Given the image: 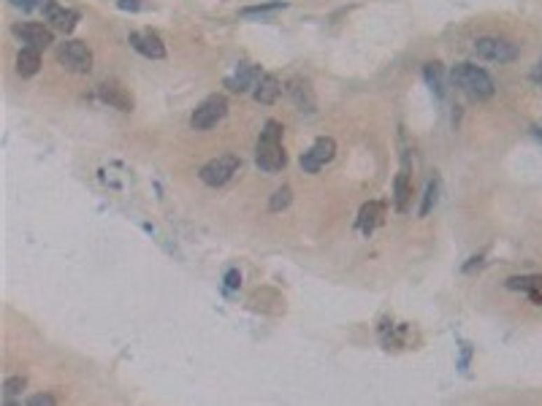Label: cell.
<instances>
[{"label":"cell","mask_w":542,"mask_h":406,"mask_svg":"<svg viewBox=\"0 0 542 406\" xmlns=\"http://www.w3.org/2000/svg\"><path fill=\"white\" fill-rule=\"evenodd\" d=\"M255 162L266 174H277V171L285 168L288 155H285V146H282V125L277 120H269L263 125L258 146H255Z\"/></svg>","instance_id":"1"},{"label":"cell","mask_w":542,"mask_h":406,"mask_svg":"<svg viewBox=\"0 0 542 406\" xmlns=\"http://www.w3.org/2000/svg\"><path fill=\"white\" fill-rule=\"evenodd\" d=\"M450 79L453 84L459 87L461 92H466L472 101H488V98H494V92H496V84L494 79L478 68V65H472V62H461L453 68V74H450Z\"/></svg>","instance_id":"2"},{"label":"cell","mask_w":542,"mask_h":406,"mask_svg":"<svg viewBox=\"0 0 542 406\" xmlns=\"http://www.w3.org/2000/svg\"><path fill=\"white\" fill-rule=\"evenodd\" d=\"M55 57L71 74H90L92 71V52L82 41H63V43H57Z\"/></svg>","instance_id":"3"},{"label":"cell","mask_w":542,"mask_h":406,"mask_svg":"<svg viewBox=\"0 0 542 406\" xmlns=\"http://www.w3.org/2000/svg\"><path fill=\"white\" fill-rule=\"evenodd\" d=\"M225 114H228V98L225 95H211L193 111L190 127L193 130H211L217 122L225 120Z\"/></svg>","instance_id":"4"},{"label":"cell","mask_w":542,"mask_h":406,"mask_svg":"<svg viewBox=\"0 0 542 406\" xmlns=\"http://www.w3.org/2000/svg\"><path fill=\"white\" fill-rule=\"evenodd\" d=\"M239 168H242V160L236 155H220L201 168V182L209 187H223L239 174Z\"/></svg>","instance_id":"5"},{"label":"cell","mask_w":542,"mask_h":406,"mask_svg":"<svg viewBox=\"0 0 542 406\" xmlns=\"http://www.w3.org/2000/svg\"><path fill=\"white\" fill-rule=\"evenodd\" d=\"M334 158H336V141L331 136H320V139L301 155V168H304L307 174H317V171H323Z\"/></svg>","instance_id":"6"},{"label":"cell","mask_w":542,"mask_h":406,"mask_svg":"<svg viewBox=\"0 0 542 406\" xmlns=\"http://www.w3.org/2000/svg\"><path fill=\"white\" fill-rule=\"evenodd\" d=\"M475 52H478L480 60H488V62H513L518 57L515 43L499 38V36H482L475 43Z\"/></svg>","instance_id":"7"},{"label":"cell","mask_w":542,"mask_h":406,"mask_svg":"<svg viewBox=\"0 0 542 406\" xmlns=\"http://www.w3.org/2000/svg\"><path fill=\"white\" fill-rule=\"evenodd\" d=\"M98 98L106 103V106H111V108H117V111H133V95H130V90H127L123 81L117 79H104L98 84Z\"/></svg>","instance_id":"8"},{"label":"cell","mask_w":542,"mask_h":406,"mask_svg":"<svg viewBox=\"0 0 542 406\" xmlns=\"http://www.w3.org/2000/svg\"><path fill=\"white\" fill-rule=\"evenodd\" d=\"M14 36L22 38V43H27L30 49H46L49 43H55V33L52 27H46L41 22H20L14 24Z\"/></svg>","instance_id":"9"},{"label":"cell","mask_w":542,"mask_h":406,"mask_svg":"<svg viewBox=\"0 0 542 406\" xmlns=\"http://www.w3.org/2000/svg\"><path fill=\"white\" fill-rule=\"evenodd\" d=\"M43 20L49 22L52 30H60V33H71L79 22V14L71 11V8H63L60 3L55 0H43Z\"/></svg>","instance_id":"10"},{"label":"cell","mask_w":542,"mask_h":406,"mask_svg":"<svg viewBox=\"0 0 542 406\" xmlns=\"http://www.w3.org/2000/svg\"><path fill=\"white\" fill-rule=\"evenodd\" d=\"M130 46H133L139 55L149 57V60H163V57H166V46H163V41H160L158 33H152V30L130 33Z\"/></svg>","instance_id":"11"},{"label":"cell","mask_w":542,"mask_h":406,"mask_svg":"<svg viewBox=\"0 0 542 406\" xmlns=\"http://www.w3.org/2000/svg\"><path fill=\"white\" fill-rule=\"evenodd\" d=\"M285 90H288V95L293 98V103H296V108H298V111L312 114L317 101H314V92H312V87H310V81L301 79V76H296V79L288 81V87H285Z\"/></svg>","instance_id":"12"},{"label":"cell","mask_w":542,"mask_h":406,"mask_svg":"<svg viewBox=\"0 0 542 406\" xmlns=\"http://www.w3.org/2000/svg\"><path fill=\"white\" fill-rule=\"evenodd\" d=\"M258 81H260V68H258V65H250V62H242V65L236 68V74H233L225 84H228L233 92H247V90H255Z\"/></svg>","instance_id":"13"},{"label":"cell","mask_w":542,"mask_h":406,"mask_svg":"<svg viewBox=\"0 0 542 406\" xmlns=\"http://www.w3.org/2000/svg\"><path fill=\"white\" fill-rule=\"evenodd\" d=\"M382 217H385V206L380 201H369L361 206V214H358V227H361V233H372L375 227L382 225Z\"/></svg>","instance_id":"14"},{"label":"cell","mask_w":542,"mask_h":406,"mask_svg":"<svg viewBox=\"0 0 542 406\" xmlns=\"http://www.w3.org/2000/svg\"><path fill=\"white\" fill-rule=\"evenodd\" d=\"M279 92H282L279 79H277L274 74H263L260 81L255 84V90H252V98L258 103H263V106H271V103L279 98Z\"/></svg>","instance_id":"15"},{"label":"cell","mask_w":542,"mask_h":406,"mask_svg":"<svg viewBox=\"0 0 542 406\" xmlns=\"http://www.w3.org/2000/svg\"><path fill=\"white\" fill-rule=\"evenodd\" d=\"M412 203V182L407 174H396V182H394V206H396L398 214H407Z\"/></svg>","instance_id":"16"},{"label":"cell","mask_w":542,"mask_h":406,"mask_svg":"<svg viewBox=\"0 0 542 406\" xmlns=\"http://www.w3.org/2000/svg\"><path fill=\"white\" fill-rule=\"evenodd\" d=\"M39 68H41V55H39V49H30V46L20 49V55H17V74L27 79V76H36Z\"/></svg>","instance_id":"17"},{"label":"cell","mask_w":542,"mask_h":406,"mask_svg":"<svg viewBox=\"0 0 542 406\" xmlns=\"http://www.w3.org/2000/svg\"><path fill=\"white\" fill-rule=\"evenodd\" d=\"M510 290H523V293H537L542 290V274H523V276H510L507 279Z\"/></svg>","instance_id":"18"},{"label":"cell","mask_w":542,"mask_h":406,"mask_svg":"<svg viewBox=\"0 0 542 406\" xmlns=\"http://www.w3.org/2000/svg\"><path fill=\"white\" fill-rule=\"evenodd\" d=\"M25 387H27V379H25V377H8V379L3 382V396H6V401L22 396Z\"/></svg>","instance_id":"19"},{"label":"cell","mask_w":542,"mask_h":406,"mask_svg":"<svg viewBox=\"0 0 542 406\" xmlns=\"http://www.w3.org/2000/svg\"><path fill=\"white\" fill-rule=\"evenodd\" d=\"M293 201V190L291 187H279L274 195H271V203H269V209L271 211H282V209H288Z\"/></svg>","instance_id":"20"},{"label":"cell","mask_w":542,"mask_h":406,"mask_svg":"<svg viewBox=\"0 0 542 406\" xmlns=\"http://www.w3.org/2000/svg\"><path fill=\"white\" fill-rule=\"evenodd\" d=\"M423 76H426V81L437 90V95H442V65H439V62H429V65L423 68Z\"/></svg>","instance_id":"21"},{"label":"cell","mask_w":542,"mask_h":406,"mask_svg":"<svg viewBox=\"0 0 542 406\" xmlns=\"http://www.w3.org/2000/svg\"><path fill=\"white\" fill-rule=\"evenodd\" d=\"M282 6H285V3L277 0V3H269V6H252V8H244L242 14H244V17H263V14H271V11L282 8Z\"/></svg>","instance_id":"22"},{"label":"cell","mask_w":542,"mask_h":406,"mask_svg":"<svg viewBox=\"0 0 542 406\" xmlns=\"http://www.w3.org/2000/svg\"><path fill=\"white\" fill-rule=\"evenodd\" d=\"M437 201V184L431 182L429 184V190H426V198H423V206H420V217H426L429 211H431V206Z\"/></svg>","instance_id":"23"},{"label":"cell","mask_w":542,"mask_h":406,"mask_svg":"<svg viewBox=\"0 0 542 406\" xmlns=\"http://www.w3.org/2000/svg\"><path fill=\"white\" fill-rule=\"evenodd\" d=\"M27 404H30V406H55V404H57V398H55V396H46V393H43V396H33V398H30Z\"/></svg>","instance_id":"24"},{"label":"cell","mask_w":542,"mask_h":406,"mask_svg":"<svg viewBox=\"0 0 542 406\" xmlns=\"http://www.w3.org/2000/svg\"><path fill=\"white\" fill-rule=\"evenodd\" d=\"M239 284H242V274H239L236 268H230L228 274H225V287H228V290H236Z\"/></svg>","instance_id":"25"},{"label":"cell","mask_w":542,"mask_h":406,"mask_svg":"<svg viewBox=\"0 0 542 406\" xmlns=\"http://www.w3.org/2000/svg\"><path fill=\"white\" fill-rule=\"evenodd\" d=\"M117 6H120L123 11H139V8H141V3H139V0H120Z\"/></svg>","instance_id":"26"},{"label":"cell","mask_w":542,"mask_h":406,"mask_svg":"<svg viewBox=\"0 0 542 406\" xmlns=\"http://www.w3.org/2000/svg\"><path fill=\"white\" fill-rule=\"evenodd\" d=\"M531 81H534L537 87H542V60L537 62L534 68H531Z\"/></svg>","instance_id":"27"},{"label":"cell","mask_w":542,"mask_h":406,"mask_svg":"<svg viewBox=\"0 0 542 406\" xmlns=\"http://www.w3.org/2000/svg\"><path fill=\"white\" fill-rule=\"evenodd\" d=\"M11 3H14L17 8H25V11H30V8L36 6V0H11Z\"/></svg>","instance_id":"28"},{"label":"cell","mask_w":542,"mask_h":406,"mask_svg":"<svg viewBox=\"0 0 542 406\" xmlns=\"http://www.w3.org/2000/svg\"><path fill=\"white\" fill-rule=\"evenodd\" d=\"M537 136H540V139H542V130H537Z\"/></svg>","instance_id":"29"}]
</instances>
